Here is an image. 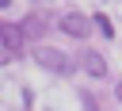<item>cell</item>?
<instances>
[{
  "instance_id": "obj_1",
  "label": "cell",
  "mask_w": 122,
  "mask_h": 111,
  "mask_svg": "<svg viewBox=\"0 0 122 111\" xmlns=\"http://www.w3.org/2000/svg\"><path fill=\"white\" fill-rule=\"evenodd\" d=\"M30 57L42 65V69H50V73H69V57L61 54V50H53V46H46V42H38L34 50H30Z\"/></svg>"
},
{
  "instance_id": "obj_2",
  "label": "cell",
  "mask_w": 122,
  "mask_h": 111,
  "mask_svg": "<svg viewBox=\"0 0 122 111\" xmlns=\"http://www.w3.org/2000/svg\"><path fill=\"white\" fill-rule=\"evenodd\" d=\"M57 27H61L65 34H72V38H88V34H92L88 15H80V11H65V15L57 19Z\"/></svg>"
},
{
  "instance_id": "obj_3",
  "label": "cell",
  "mask_w": 122,
  "mask_h": 111,
  "mask_svg": "<svg viewBox=\"0 0 122 111\" xmlns=\"http://www.w3.org/2000/svg\"><path fill=\"white\" fill-rule=\"evenodd\" d=\"M0 42L8 46V54H19V46H23V27H15V23H0Z\"/></svg>"
},
{
  "instance_id": "obj_4",
  "label": "cell",
  "mask_w": 122,
  "mask_h": 111,
  "mask_svg": "<svg viewBox=\"0 0 122 111\" xmlns=\"http://www.w3.org/2000/svg\"><path fill=\"white\" fill-rule=\"evenodd\" d=\"M80 65H84L92 77H107V61H103V54H95V50H84V54H80Z\"/></svg>"
},
{
  "instance_id": "obj_5",
  "label": "cell",
  "mask_w": 122,
  "mask_h": 111,
  "mask_svg": "<svg viewBox=\"0 0 122 111\" xmlns=\"http://www.w3.org/2000/svg\"><path fill=\"white\" fill-rule=\"evenodd\" d=\"M0 61H8V50H0Z\"/></svg>"
},
{
  "instance_id": "obj_6",
  "label": "cell",
  "mask_w": 122,
  "mask_h": 111,
  "mask_svg": "<svg viewBox=\"0 0 122 111\" xmlns=\"http://www.w3.org/2000/svg\"><path fill=\"white\" fill-rule=\"evenodd\" d=\"M114 96H118V100H122V84H118V88H114Z\"/></svg>"
},
{
  "instance_id": "obj_7",
  "label": "cell",
  "mask_w": 122,
  "mask_h": 111,
  "mask_svg": "<svg viewBox=\"0 0 122 111\" xmlns=\"http://www.w3.org/2000/svg\"><path fill=\"white\" fill-rule=\"evenodd\" d=\"M8 4H11V0H0V8H8Z\"/></svg>"
}]
</instances>
